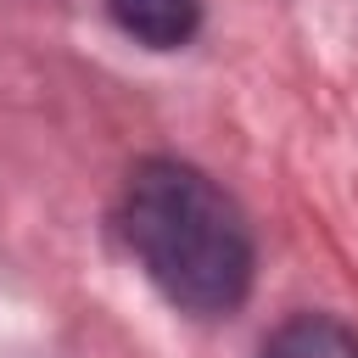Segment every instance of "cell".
Masks as SVG:
<instances>
[{"mask_svg":"<svg viewBox=\"0 0 358 358\" xmlns=\"http://www.w3.org/2000/svg\"><path fill=\"white\" fill-rule=\"evenodd\" d=\"M117 229L145 280L185 313H235L252 291V229L241 207L190 162L151 157L129 173Z\"/></svg>","mask_w":358,"mask_h":358,"instance_id":"cell-1","label":"cell"},{"mask_svg":"<svg viewBox=\"0 0 358 358\" xmlns=\"http://www.w3.org/2000/svg\"><path fill=\"white\" fill-rule=\"evenodd\" d=\"M106 11L129 39L151 50H179L201 28V0H106Z\"/></svg>","mask_w":358,"mask_h":358,"instance_id":"cell-2","label":"cell"},{"mask_svg":"<svg viewBox=\"0 0 358 358\" xmlns=\"http://www.w3.org/2000/svg\"><path fill=\"white\" fill-rule=\"evenodd\" d=\"M257 358H358V336L341 324V319H324V313H296L285 319Z\"/></svg>","mask_w":358,"mask_h":358,"instance_id":"cell-3","label":"cell"}]
</instances>
